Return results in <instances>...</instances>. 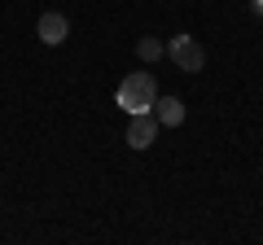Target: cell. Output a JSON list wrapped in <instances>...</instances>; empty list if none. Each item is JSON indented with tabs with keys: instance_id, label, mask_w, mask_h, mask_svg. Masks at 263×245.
Returning <instances> with one entry per match:
<instances>
[{
	"instance_id": "obj_3",
	"label": "cell",
	"mask_w": 263,
	"mask_h": 245,
	"mask_svg": "<svg viewBox=\"0 0 263 245\" xmlns=\"http://www.w3.org/2000/svg\"><path fill=\"white\" fill-rule=\"evenodd\" d=\"M154 136H158V114H149V110L132 114V122H127V145L132 149H149Z\"/></svg>"
},
{
	"instance_id": "obj_7",
	"label": "cell",
	"mask_w": 263,
	"mask_h": 245,
	"mask_svg": "<svg viewBox=\"0 0 263 245\" xmlns=\"http://www.w3.org/2000/svg\"><path fill=\"white\" fill-rule=\"evenodd\" d=\"M254 13H259V18H263V0H254Z\"/></svg>"
},
{
	"instance_id": "obj_2",
	"label": "cell",
	"mask_w": 263,
	"mask_h": 245,
	"mask_svg": "<svg viewBox=\"0 0 263 245\" xmlns=\"http://www.w3.org/2000/svg\"><path fill=\"white\" fill-rule=\"evenodd\" d=\"M167 57H171V62H176L180 70H189V75H193V70H202V66H206V48L197 44L193 35H176V39H171V44H167Z\"/></svg>"
},
{
	"instance_id": "obj_5",
	"label": "cell",
	"mask_w": 263,
	"mask_h": 245,
	"mask_svg": "<svg viewBox=\"0 0 263 245\" xmlns=\"http://www.w3.org/2000/svg\"><path fill=\"white\" fill-rule=\"evenodd\" d=\"M154 114H158V122H167V127H180V122H184V101H180V96H158V101H154Z\"/></svg>"
},
{
	"instance_id": "obj_1",
	"label": "cell",
	"mask_w": 263,
	"mask_h": 245,
	"mask_svg": "<svg viewBox=\"0 0 263 245\" xmlns=\"http://www.w3.org/2000/svg\"><path fill=\"white\" fill-rule=\"evenodd\" d=\"M154 101H158V84H154V75H145V70H136V75H127L119 84V110L141 114V110H154Z\"/></svg>"
},
{
	"instance_id": "obj_6",
	"label": "cell",
	"mask_w": 263,
	"mask_h": 245,
	"mask_svg": "<svg viewBox=\"0 0 263 245\" xmlns=\"http://www.w3.org/2000/svg\"><path fill=\"white\" fill-rule=\"evenodd\" d=\"M136 53H141V62H158L167 48H162V39H154V35H145L141 44H136Z\"/></svg>"
},
{
	"instance_id": "obj_4",
	"label": "cell",
	"mask_w": 263,
	"mask_h": 245,
	"mask_svg": "<svg viewBox=\"0 0 263 245\" xmlns=\"http://www.w3.org/2000/svg\"><path fill=\"white\" fill-rule=\"evenodd\" d=\"M70 35V22H66V13H44V18H40V39H44V44H62V39Z\"/></svg>"
}]
</instances>
